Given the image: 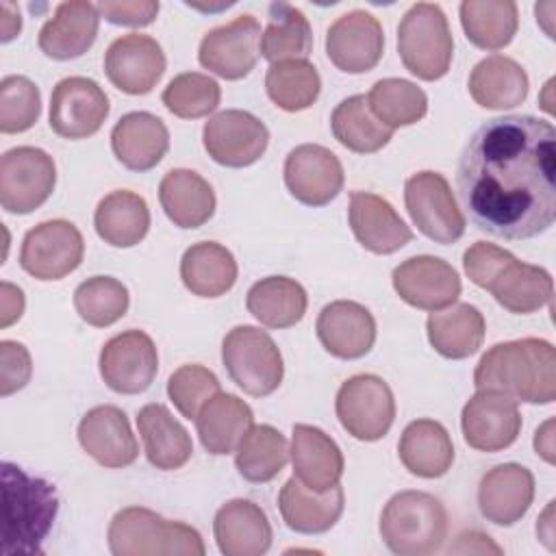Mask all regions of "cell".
Returning <instances> with one entry per match:
<instances>
[{"label":"cell","mask_w":556,"mask_h":556,"mask_svg":"<svg viewBox=\"0 0 556 556\" xmlns=\"http://www.w3.org/2000/svg\"><path fill=\"white\" fill-rule=\"evenodd\" d=\"M278 508L287 528L300 534L328 532L343 513V489L334 484L328 491H313L295 476L278 493Z\"/></svg>","instance_id":"obj_29"},{"label":"cell","mask_w":556,"mask_h":556,"mask_svg":"<svg viewBox=\"0 0 556 556\" xmlns=\"http://www.w3.org/2000/svg\"><path fill=\"white\" fill-rule=\"evenodd\" d=\"M33 363L28 350L20 341H0V395L7 397L24 389L30 380Z\"/></svg>","instance_id":"obj_51"},{"label":"cell","mask_w":556,"mask_h":556,"mask_svg":"<svg viewBox=\"0 0 556 556\" xmlns=\"http://www.w3.org/2000/svg\"><path fill=\"white\" fill-rule=\"evenodd\" d=\"M450 552H493V554H502V549L491 543V539L482 532H465L458 536V543L454 547H450Z\"/></svg>","instance_id":"obj_54"},{"label":"cell","mask_w":556,"mask_h":556,"mask_svg":"<svg viewBox=\"0 0 556 556\" xmlns=\"http://www.w3.org/2000/svg\"><path fill=\"white\" fill-rule=\"evenodd\" d=\"M180 278L193 295L219 298L237 282V261L222 243L200 241L185 250Z\"/></svg>","instance_id":"obj_37"},{"label":"cell","mask_w":556,"mask_h":556,"mask_svg":"<svg viewBox=\"0 0 556 556\" xmlns=\"http://www.w3.org/2000/svg\"><path fill=\"white\" fill-rule=\"evenodd\" d=\"M293 476L313 491H328L343 476V454L334 439L321 428L295 424L291 434Z\"/></svg>","instance_id":"obj_28"},{"label":"cell","mask_w":556,"mask_h":556,"mask_svg":"<svg viewBox=\"0 0 556 556\" xmlns=\"http://www.w3.org/2000/svg\"><path fill=\"white\" fill-rule=\"evenodd\" d=\"M137 428L143 439L146 458L163 471L180 469L193 452L185 426L163 404H146L137 413Z\"/></svg>","instance_id":"obj_31"},{"label":"cell","mask_w":556,"mask_h":556,"mask_svg":"<svg viewBox=\"0 0 556 556\" xmlns=\"http://www.w3.org/2000/svg\"><path fill=\"white\" fill-rule=\"evenodd\" d=\"M402 465L419 478H441L454 463V443L443 424L434 419L410 421L397 443Z\"/></svg>","instance_id":"obj_32"},{"label":"cell","mask_w":556,"mask_h":556,"mask_svg":"<svg viewBox=\"0 0 556 556\" xmlns=\"http://www.w3.org/2000/svg\"><path fill=\"white\" fill-rule=\"evenodd\" d=\"M248 313L267 328L295 326L308 306L304 287L289 276H267L254 282L245 295Z\"/></svg>","instance_id":"obj_39"},{"label":"cell","mask_w":556,"mask_h":556,"mask_svg":"<svg viewBox=\"0 0 556 556\" xmlns=\"http://www.w3.org/2000/svg\"><path fill=\"white\" fill-rule=\"evenodd\" d=\"M348 222L356 241L374 254H393L413 239V230L380 195L352 191Z\"/></svg>","instance_id":"obj_23"},{"label":"cell","mask_w":556,"mask_h":556,"mask_svg":"<svg viewBox=\"0 0 556 556\" xmlns=\"http://www.w3.org/2000/svg\"><path fill=\"white\" fill-rule=\"evenodd\" d=\"M109 549L115 556H204V543L195 528L182 521H167L150 508L128 506L109 523Z\"/></svg>","instance_id":"obj_4"},{"label":"cell","mask_w":556,"mask_h":556,"mask_svg":"<svg viewBox=\"0 0 556 556\" xmlns=\"http://www.w3.org/2000/svg\"><path fill=\"white\" fill-rule=\"evenodd\" d=\"M393 289L410 306L421 311H443L460 295L458 271L443 258L421 254L410 256L393 269Z\"/></svg>","instance_id":"obj_20"},{"label":"cell","mask_w":556,"mask_h":556,"mask_svg":"<svg viewBox=\"0 0 556 556\" xmlns=\"http://www.w3.org/2000/svg\"><path fill=\"white\" fill-rule=\"evenodd\" d=\"M202 143L215 163L248 167L265 154L269 130L256 115L241 109H226L208 117L202 128Z\"/></svg>","instance_id":"obj_14"},{"label":"cell","mask_w":556,"mask_h":556,"mask_svg":"<svg viewBox=\"0 0 556 556\" xmlns=\"http://www.w3.org/2000/svg\"><path fill=\"white\" fill-rule=\"evenodd\" d=\"M380 536L400 556L434 554L447 536V513L426 491H400L382 508Z\"/></svg>","instance_id":"obj_5"},{"label":"cell","mask_w":556,"mask_h":556,"mask_svg":"<svg viewBox=\"0 0 556 556\" xmlns=\"http://www.w3.org/2000/svg\"><path fill=\"white\" fill-rule=\"evenodd\" d=\"M397 52L404 67L421 80H439L454 56V39L443 9L434 2L413 4L397 26Z\"/></svg>","instance_id":"obj_6"},{"label":"cell","mask_w":556,"mask_h":556,"mask_svg":"<svg viewBox=\"0 0 556 556\" xmlns=\"http://www.w3.org/2000/svg\"><path fill=\"white\" fill-rule=\"evenodd\" d=\"M556 130L534 115L484 122L465 143L456 187L473 226L506 241L532 239L556 217Z\"/></svg>","instance_id":"obj_1"},{"label":"cell","mask_w":556,"mask_h":556,"mask_svg":"<svg viewBox=\"0 0 556 556\" xmlns=\"http://www.w3.org/2000/svg\"><path fill=\"white\" fill-rule=\"evenodd\" d=\"M59 513L54 484L2 463V554H41Z\"/></svg>","instance_id":"obj_3"},{"label":"cell","mask_w":556,"mask_h":556,"mask_svg":"<svg viewBox=\"0 0 556 556\" xmlns=\"http://www.w3.org/2000/svg\"><path fill=\"white\" fill-rule=\"evenodd\" d=\"M109 115L104 89L87 76L59 80L50 96V128L65 139H87L96 135Z\"/></svg>","instance_id":"obj_16"},{"label":"cell","mask_w":556,"mask_h":556,"mask_svg":"<svg viewBox=\"0 0 556 556\" xmlns=\"http://www.w3.org/2000/svg\"><path fill=\"white\" fill-rule=\"evenodd\" d=\"M365 98L374 117L391 130L417 124L428 111L424 89L404 78H382L374 83Z\"/></svg>","instance_id":"obj_45"},{"label":"cell","mask_w":556,"mask_h":556,"mask_svg":"<svg viewBox=\"0 0 556 556\" xmlns=\"http://www.w3.org/2000/svg\"><path fill=\"white\" fill-rule=\"evenodd\" d=\"M473 384L528 404H552L556 397V352L545 339H517L489 348L476 365Z\"/></svg>","instance_id":"obj_2"},{"label":"cell","mask_w":556,"mask_h":556,"mask_svg":"<svg viewBox=\"0 0 556 556\" xmlns=\"http://www.w3.org/2000/svg\"><path fill=\"white\" fill-rule=\"evenodd\" d=\"M258 54L261 24L254 15L243 13L202 37L198 61L204 70L226 80H239L254 70Z\"/></svg>","instance_id":"obj_15"},{"label":"cell","mask_w":556,"mask_h":556,"mask_svg":"<svg viewBox=\"0 0 556 556\" xmlns=\"http://www.w3.org/2000/svg\"><path fill=\"white\" fill-rule=\"evenodd\" d=\"M534 450L545 463H554V419H547L534 432Z\"/></svg>","instance_id":"obj_56"},{"label":"cell","mask_w":556,"mask_h":556,"mask_svg":"<svg viewBox=\"0 0 556 556\" xmlns=\"http://www.w3.org/2000/svg\"><path fill=\"white\" fill-rule=\"evenodd\" d=\"M98 237L113 248L137 245L150 228L148 202L128 189H117L104 195L93 213Z\"/></svg>","instance_id":"obj_36"},{"label":"cell","mask_w":556,"mask_h":556,"mask_svg":"<svg viewBox=\"0 0 556 556\" xmlns=\"http://www.w3.org/2000/svg\"><path fill=\"white\" fill-rule=\"evenodd\" d=\"M552 513H554V502L547 504V508H545L541 521L536 523V534H539V539H541L549 549H554V521H552Z\"/></svg>","instance_id":"obj_57"},{"label":"cell","mask_w":556,"mask_h":556,"mask_svg":"<svg viewBox=\"0 0 556 556\" xmlns=\"http://www.w3.org/2000/svg\"><path fill=\"white\" fill-rule=\"evenodd\" d=\"M215 543L226 556H261L271 545V526L265 510L252 500L226 502L213 519Z\"/></svg>","instance_id":"obj_27"},{"label":"cell","mask_w":556,"mask_h":556,"mask_svg":"<svg viewBox=\"0 0 556 556\" xmlns=\"http://www.w3.org/2000/svg\"><path fill=\"white\" fill-rule=\"evenodd\" d=\"M465 37L482 50H502L519 26V11L513 0H465L460 2Z\"/></svg>","instance_id":"obj_40"},{"label":"cell","mask_w":556,"mask_h":556,"mask_svg":"<svg viewBox=\"0 0 556 556\" xmlns=\"http://www.w3.org/2000/svg\"><path fill=\"white\" fill-rule=\"evenodd\" d=\"M513 258V254L495 243H486V241H476L473 245H469L463 254V267L465 274L469 276V280L480 287L486 289L491 285V280L500 274V269Z\"/></svg>","instance_id":"obj_50"},{"label":"cell","mask_w":556,"mask_h":556,"mask_svg":"<svg viewBox=\"0 0 556 556\" xmlns=\"http://www.w3.org/2000/svg\"><path fill=\"white\" fill-rule=\"evenodd\" d=\"M41 113L39 87L20 74L4 76L0 83V130L4 135L24 132L35 126Z\"/></svg>","instance_id":"obj_48"},{"label":"cell","mask_w":556,"mask_h":556,"mask_svg":"<svg viewBox=\"0 0 556 556\" xmlns=\"http://www.w3.org/2000/svg\"><path fill=\"white\" fill-rule=\"evenodd\" d=\"M222 89L217 80L200 72H182L163 89V104L169 113L182 119H198L213 113L219 104Z\"/></svg>","instance_id":"obj_47"},{"label":"cell","mask_w":556,"mask_h":556,"mask_svg":"<svg viewBox=\"0 0 556 556\" xmlns=\"http://www.w3.org/2000/svg\"><path fill=\"white\" fill-rule=\"evenodd\" d=\"M217 393L219 380L204 365H182L167 380V395L185 419H195L200 408Z\"/></svg>","instance_id":"obj_49"},{"label":"cell","mask_w":556,"mask_h":556,"mask_svg":"<svg viewBox=\"0 0 556 556\" xmlns=\"http://www.w3.org/2000/svg\"><path fill=\"white\" fill-rule=\"evenodd\" d=\"M54 159L35 146H17L0 159V204L7 213L26 215L39 208L54 191Z\"/></svg>","instance_id":"obj_8"},{"label":"cell","mask_w":556,"mask_h":556,"mask_svg":"<svg viewBox=\"0 0 556 556\" xmlns=\"http://www.w3.org/2000/svg\"><path fill=\"white\" fill-rule=\"evenodd\" d=\"M80 447L102 467H128L139 456L137 439L128 417L113 404H100L87 410L78 424Z\"/></svg>","instance_id":"obj_21"},{"label":"cell","mask_w":556,"mask_h":556,"mask_svg":"<svg viewBox=\"0 0 556 556\" xmlns=\"http://www.w3.org/2000/svg\"><path fill=\"white\" fill-rule=\"evenodd\" d=\"M334 410L348 434L358 441H378L395 419L393 391L376 374H356L339 387Z\"/></svg>","instance_id":"obj_9"},{"label":"cell","mask_w":556,"mask_h":556,"mask_svg":"<svg viewBox=\"0 0 556 556\" xmlns=\"http://www.w3.org/2000/svg\"><path fill=\"white\" fill-rule=\"evenodd\" d=\"M24 313V293L20 287L11 282L0 285V326L7 328L17 321Z\"/></svg>","instance_id":"obj_53"},{"label":"cell","mask_w":556,"mask_h":556,"mask_svg":"<svg viewBox=\"0 0 556 556\" xmlns=\"http://www.w3.org/2000/svg\"><path fill=\"white\" fill-rule=\"evenodd\" d=\"M111 148L124 167L148 172L163 161L169 148V132L161 117L148 111H130L113 126Z\"/></svg>","instance_id":"obj_26"},{"label":"cell","mask_w":556,"mask_h":556,"mask_svg":"<svg viewBox=\"0 0 556 556\" xmlns=\"http://www.w3.org/2000/svg\"><path fill=\"white\" fill-rule=\"evenodd\" d=\"M159 202L178 228H200L215 213V191L193 169H169L159 185Z\"/></svg>","instance_id":"obj_30"},{"label":"cell","mask_w":556,"mask_h":556,"mask_svg":"<svg viewBox=\"0 0 556 556\" xmlns=\"http://www.w3.org/2000/svg\"><path fill=\"white\" fill-rule=\"evenodd\" d=\"M222 361L230 380L248 395L274 393L285 376L282 354L274 339L256 326H235L222 341Z\"/></svg>","instance_id":"obj_7"},{"label":"cell","mask_w":556,"mask_h":556,"mask_svg":"<svg viewBox=\"0 0 556 556\" xmlns=\"http://www.w3.org/2000/svg\"><path fill=\"white\" fill-rule=\"evenodd\" d=\"M96 7L106 22L117 26H148L161 9L154 0H102Z\"/></svg>","instance_id":"obj_52"},{"label":"cell","mask_w":556,"mask_h":556,"mask_svg":"<svg viewBox=\"0 0 556 556\" xmlns=\"http://www.w3.org/2000/svg\"><path fill=\"white\" fill-rule=\"evenodd\" d=\"M0 13H2V24H0L2 35H0V39H2V43H7V41H11V39H15L20 35L22 17H20L17 7L11 4V2H2L0 4Z\"/></svg>","instance_id":"obj_55"},{"label":"cell","mask_w":556,"mask_h":556,"mask_svg":"<svg viewBox=\"0 0 556 556\" xmlns=\"http://www.w3.org/2000/svg\"><path fill=\"white\" fill-rule=\"evenodd\" d=\"M193 421L202 447L222 456L237 450L243 434L254 426V413L241 397L219 391L200 408Z\"/></svg>","instance_id":"obj_33"},{"label":"cell","mask_w":556,"mask_h":556,"mask_svg":"<svg viewBox=\"0 0 556 556\" xmlns=\"http://www.w3.org/2000/svg\"><path fill=\"white\" fill-rule=\"evenodd\" d=\"M469 93L476 104L493 111L513 109L528 96V74L510 56L491 54L473 65L469 74Z\"/></svg>","instance_id":"obj_34"},{"label":"cell","mask_w":556,"mask_h":556,"mask_svg":"<svg viewBox=\"0 0 556 556\" xmlns=\"http://www.w3.org/2000/svg\"><path fill=\"white\" fill-rule=\"evenodd\" d=\"M265 89L278 109L295 113L308 109L317 100L321 78L308 59H289L269 65Z\"/></svg>","instance_id":"obj_44"},{"label":"cell","mask_w":556,"mask_h":556,"mask_svg":"<svg viewBox=\"0 0 556 556\" xmlns=\"http://www.w3.org/2000/svg\"><path fill=\"white\" fill-rule=\"evenodd\" d=\"M83 254L80 230L67 219H48L24 235L20 265L37 280H61L80 265Z\"/></svg>","instance_id":"obj_11"},{"label":"cell","mask_w":556,"mask_h":556,"mask_svg":"<svg viewBox=\"0 0 556 556\" xmlns=\"http://www.w3.org/2000/svg\"><path fill=\"white\" fill-rule=\"evenodd\" d=\"M406 211L421 235L447 245L463 237L465 215L439 172H417L404 182Z\"/></svg>","instance_id":"obj_10"},{"label":"cell","mask_w":556,"mask_h":556,"mask_svg":"<svg viewBox=\"0 0 556 556\" xmlns=\"http://www.w3.org/2000/svg\"><path fill=\"white\" fill-rule=\"evenodd\" d=\"M382 52L384 33L369 11H348L339 15L326 33V54L341 72L365 74L378 65Z\"/></svg>","instance_id":"obj_17"},{"label":"cell","mask_w":556,"mask_h":556,"mask_svg":"<svg viewBox=\"0 0 556 556\" xmlns=\"http://www.w3.org/2000/svg\"><path fill=\"white\" fill-rule=\"evenodd\" d=\"M313 50V30L306 15L289 2H271L261 35V54L269 63L306 59Z\"/></svg>","instance_id":"obj_41"},{"label":"cell","mask_w":556,"mask_h":556,"mask_svg":"<svg viewBox=\"0 0 556 556\" xmlns=\"http://www.w3.org/2000/svg\"><path fill=\"white\" fill-rule=\"evenodd\" d=\"M534 500V476L519 463H504L489 469L478 484V508L495 526L519 521Z\"/></svg>","instance_id":"obj_22"},{"label":"cell","mask_w":556,"mask_h":556,"mask_svg":"<svg viewBox=\"0 0 556 556\" xmlns=\"http://www.w3.org/2000/svg\"><path fill=\"white\" fill-rule=\"evenodd\" d=\"M100 376L104 384L122 395L143 393L156 378L159 352L143 330H124L100 350Z\"/></svg>","instance_id":"obj_12"},{"label":"cell","mask_w":556,"mask_h":556,"mask_svg":"<svg viewBox=\"0 0 556 556\" xmlns=\"http://www.w3.org/2000/svg\"><path fill=\"white\" fill-rule=\"evenodd\" d=\"M100 26V11L85 0L61 2L54 15L41 26L37 46L56 61H70L83 56L96 41Z\"/></svg>","instance_id":"obj_25"},{"label":"cell","mask_w":556,"mask_h":556,"mask_svg":"<svg viewBox=\"0 0 556 556\" xmlns=\"http://www.w3.org/2000/svg\"><path fill=\"white\" fill-rule=\"evenodd\" d=\"M430 345L445 358H467L476 354L484 341V317L467 302L452 304L445 311L430 313L426 321Z\"/></svg>","instance_id":"obj_38"},{"label":"cell","mask_w":556,"mask_h":556,"mask_svg":"<svg viewBox=\"0 0 556 556\" xmlns=\"http://www.w3.org/2000/svg\"><path fill=\"white\" fill-rule=\"evenodd\" d=\"M495 302L515 315H528L552 302L554 280L547 269L521 263L515 256L486 287Z\"/></svg>","instance_id":"obj_35"},{"label":"cell","mask_w":556,"mask_h":556,"mask_svg":"<svg viewBox=\"0 0 556 556\" xmlns=\"http://www.w3.org/2000/svg\"><path fill=\"white\" fill-rule=\"evenodd\" d=\"M128 289L113 276H91L74 291V306L83 321L106 328L122 319L128 311Z\"/></svg>","instance_id":"obj_46"},{"label":"cell","mask_w":556,"mask_h":556,"mask_svg":"<svg viewBox=\"0 0 556 556\" xmlns=\"http://www.w3.org/2000/svg\"><path fill=\"white\" fill-rule=\"evenodd\" d=\"M465 443L478 452H500L510 447L521 432L517 400L502 391L478 389L460 413Z\"/></svg>","instance_id":"obj_13"},{"label":"cell","mask_w":556,"mask_h":556,"mask_svg":"<svg viewBox=\"0 0 556 556\" xmlns=\"http://www.w3.org/2000/svg\"><path fill=\"white\" fill-rule=\"evenodd\" d=\"M330 128L343 148L358 154L378 152L393 137V130L374 117L363 93L350 96L334 106L330 115Z\"/></svg>","instance_id":"obj_42"},{"label":"cell","mask_w":556,"mask_h":556,"mask_svg":"<svg viewBox=\"0 0 556 556\" xmlns=\"http://www.w3.org/2000/svg\"><path fill=\"white\" fill-rule=\"evenodd\" d=\"M165 52L161 43L141 33L117 37L104 52L106 78L128 96H143L156 87L165 72Z\"/></svg>","instance_id":"obj_18"},{"label":"cell","mask_w":556,"mask_h":556,"mask_svg":"<svg viewBox=\"0 0 556 556\" xmlns=\"http://www.w3.org/2000/svg\"><path fill=\"white\" fill-rule=\"evenodd\" d=\"M285 185L306 206H326L343 189V165L334 152L317 143H302L285 159Z\"/></svg>","instance_id":"obj_19"},{"label":"cell","mask_w":556,"mask_h":556,"mask_svg":"<svg viewBox=\"0 0 556 556\" xmlns=\"http://www.w3.org/2000/svg\"><path fill=\"white\" fill-rule=\"evenodd\" d=\"M324 350L337 358L365 356L376 341V319L358 302L334 300L326 304L315 324Z\"/></svg>","instance_id":"obj_24"},{"label":"cell","mask_w":556,"mask_h":556,"mask_svg":"<svg viewBox=\"0 0 556 556\" xmlns=\"http://www.w3.org/2000/svg\"><path fill=\"white\" fill-rule=\"evenodd\" d=\"M289 447L280 430L269 424L252 426L235 450L237 471L248 482H269L287 465Z\"/></svg>","instance_id":"obj_43"}]
</instances>
